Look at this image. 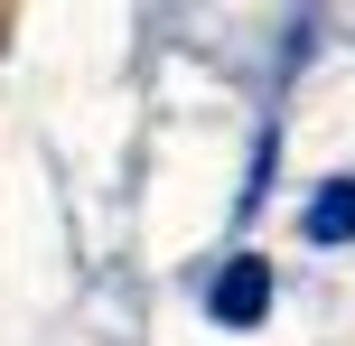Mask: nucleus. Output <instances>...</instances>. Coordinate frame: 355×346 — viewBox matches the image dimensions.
<instances>
[{
  "label": "nucleus",
  "instance_id": "f03ea898",
  "mask_svg": "<svg viewBox=\"0 0 355 346\" xmlns=\"http://www.w3.org/2000/svg\"><path fill=\"white\" fill-rule=\"evenodd\" d=\"M309 243H355V178H327L309 197Z\"/></svg>",
  "mask_w": 355,
  "mask_h": 346
},
{
  "label": "nucleus",
  "instance_id": "f257e3e1",
  "mask_svg": "<svg viewBox=\"0 0 355 346\" xmlns=\"http://www.w3.org/2000/svg\"><path fill=\"white\" fill-rule=\"evenodd\" d=\"M206 309H215V328H262V309H271V262H262V253H234L225 272H215Z\"/></svg>",
  "mask_w": 355,
  "mask_h": 346
}]
</instances>
